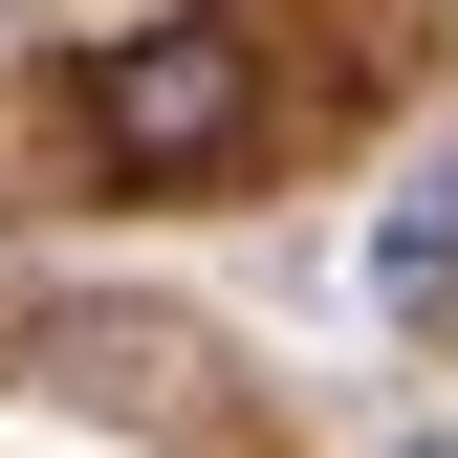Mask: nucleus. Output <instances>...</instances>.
Listing matches in <instances>:
<instances>
[{
    "label": "nucleus",
    "mask_w": 458,
    "mask_h": 458,
    "mask_svg": "<svg viewBox=\"0 0 458 458\" xmlns=\"http://www.w3.org/2000/svg\"><path fill=\"white\" fill-rule=\"evenodd\" d=\"M88 131H109V175H197V153H241V131H262L241 22H153V44H109V66H88Z\"/></svg>",
    "instance_id": "1"
}]
</instances>
